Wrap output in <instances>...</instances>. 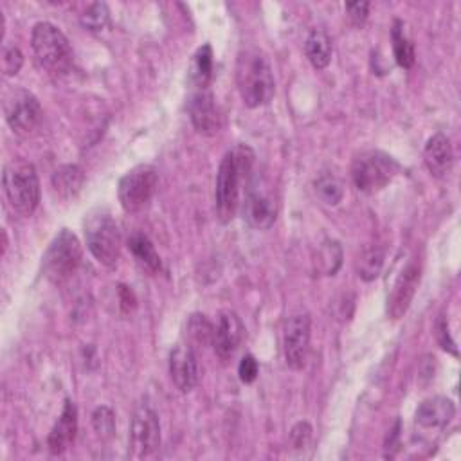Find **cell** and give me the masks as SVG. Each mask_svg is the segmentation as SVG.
<instances>
[{"mask_svg":"<svg viewBox=\"0 0 461 461\" xmlns=\"http://www.w3.org/2000/svg\"><path fill=\"white\" fill-rule=\"evenodd\" d=\"M254 166V151L245 146L238 144L229 149L218 167L216 175V214L221 221H230L240 207L241 189L249 187Z\"/></svg>","mask_w":461,"mask_h":461,"instance_id":"6da1fadb","label":"cell"},{"mask_svg":"<svg viewBox=\"0 0 461 461\" xmlns=\"http://www.w3.org/2000/svg\"><path fill=\"white\" fill-rule=\"evenodd\" d=\"M236 85L249 108L267 104L276 92V81L267 58L256 49H245L236 61Z\"/></svg>","mask_w":461,"mask_h":461,"instance_id":"7a4b0ae2","label":"cell"},{"mask_svg":"<svg viewBox=\"0 0 461 461\" xmlns=\"http://www.w3.org/2000/svg\"><path fill=\"white\" fill-rule=\"evenodd\" d=\"M31 47L36 63L49 74H65L72 65V49L67 36L50 22H38L32 27Z\"/></svg>","mask_w":461,"mask_h":461,"instance_id":"3957f363","label":"cell"},{"mask_svg":"<svg viewBox=\"0 0 461 461\" xmlns=\"http://www.w3.org/2000/svg\"><path fill=\"white\" fill-rule=\"evenodd\" d=\"M4 194L9 205L22 216H31L40 203V180L32 164L11 160L4 167Z\"/></svg>","mask_w":461,"mask_h":461,"instance_id":"277c9868","label":"cell"},{"mask_svg":"<svg viewBox=\"0 0 461 461\" xmlns=\"http://www.w3.org/2000/svg\"><path fill=\"white\" fill-rule=\"evenodd\" d=\"M85 240L92 256L104 267H113L121 256V230L110 212L95 209L85 220Z\"/></svg>","mask_w":461,"mask_h":461,"instance_id":"5b68a950","label":"cell"},{"mask_svg":"<svg viewBox=\"0 0 461 461\" xmlns=\"http://www.w3.org/2000/svg\"><path fill=\"white\" fill-rule=\"evenodd\" d=\"M398 173V164L384 151L369 149L355 157L351 166V178L358 191L376 193L384 189Z\"/></svg>","mask_w":461,"mask_h":461,"instance_id":"8992f818","label":"cell"},{"mask_svg":"<svg viewBox=\"0 0 461 461\" xmlns=\"http://www.w3.org/2000/svg\"><path fill=\"white\" fill-rule=\"evenodd\" d=\"M81 245L74 232L68 229H63L59 234L54 236L50 241L47 252L43 254V274L54 281L61 283L70 274L76 272V268L81 263Z\"/></svg>","mask_w":461,"mask_h":461,"instance_id":"52a82bcc","label":"cell"},{"mask_svg":"<svg viewBox=\"0 0 461 461\" xmlns=\"http://www.w3.org/2000/svg\"><path fill=\"white\" fill-rule=\"evenodd\" d=\"M4 115L14 133L29 135L40 126L43 110L36 95L29 90L11 88L4 94Z\"/></svg>","mask_w":461,"mask_h":461,"instance_id":"ba28073f","label":"cell"},{"mask_svg":"<svg viewBox=\"0 0 461 461\" xmlns=\"http://www.w3.org/2000/svg\"><path fill=\"white\" fill-rule=\"evenodd\" d=\"M158 184V175L153 166L140 164L130 169L117 187V196L126 212H137L148 205L155 194Z\"/></svg>","mask_w":461,"mask_h":461,"instance_id":"9c48e42d","label":"cell"},{"mask_svg":"<svg viewBox=\"0 0 461 461\" xmlns=\"http://www.w3.org/2000/svg\"><path fill=\"white\" fill-rule=\"evenodd\" d=\"M310 349V317L306 312L292 313L283 326V351L286 366L303 369Z\"/></svg>","mask_w":461,"mask_h":461,"instance_id":"30bf717a","label":"cell"},{"mask_svg":"<svg viewBox=\"0 0 461 461\" xmlns=\"http://www.w3.org/2000/svg\"><path fill=\"white\" fill-rule=\"evenodd\" d=\"M130 447L135 457H148L160 447V423L148 405L137 407L131 416Z\"/></svg>","mask_w":461,"mask_h":461,"instance_id":"8fae6325","label":"cell"},{"mask_svg":"<svg viewBox=\"0 0 461 461\" xmlns=\"http://www.w3.org/2000/svg\"><path fill=\"white\" fill-rule=\"evenodd\" d=\"M243 220L259 230L270 229L277 216V203L270 191L258 187L254 184H249L241 205Z\"/></svg>","mask_w":461,"mask_h":461,"instance_id":"7c38bea8","label":"cell"},{"mask_svg":"<svg viewBox=\"0 0 461 461\" xmlns=\"http://www.w3.org/2000/svg\"><path fill=\"white\" fill-rule=\"evenodd\" d=\"M193 126L203 135H214L221 128V115L209 88H196L189 99Z\"/></svg>","mask_w":461,"mask_h":461,"instance_id":"4fadbf2b","label":"cell"},{"mask_svg":"<svg viewBox=\"0 0 461 461\" xmlns=\"http://www.w3.org/2000/svg\"><path fill=\"white\" fill-rule=\"evenodd\" d=\"M169 375L178 391L189 393L200 378L198 360L193 346L176 344L169 353Z\"/></svg>","mask_w":461,"mask_h":461,"instance_id":"5bb4252c","label":"cell"},{"mask_svg":"<svg viewBox=\"0 0 461 461\" xmlns=\"http://www.w3.org/2000/svg\"><path fill=\"white\" fill-rule=\"evenodd\" d=\"M243 331H245V328H243V322L238 317V313H234L232 310H221L218 313L212 346H214L216 355L221 360H227L234 355V351L241 344Z\"/></svg>","mask_w":461,"mask_h":461,"instance_id":"9a60e30c","label":"cell"},{"mask_svg":"<svg viewBox=\"0 0 461 461\" xmlns=\"http://www.w3.org/2000/svg\"><path fill=\"white\" fill-rule=\"evenodd\" d=\"M418 283H420V267L414 263H409L394 281V286L387 297V313L391 319H400L405 315L416 294Z\"/></svg>","mask_w":461,"mask_h":461,"instance_id":"2e32d148","label":"cell"},{"mask_svg":"<svg viewBox=\"0 0 461 461\" xmlns=\"http://www.w3.org/2000/svg\"><path fill=\"white\" fill-rule=\"evenodd\" d=\"M76 432H77V409L70 400H67L58 421L49 432V439H47L49 450L54 456L63 454L74 443Z\"/></svg>","mask_w":461,"mask_h":461,"instance_id":"e0dca14e","label":"cell"},{"mask_svg":"<svg viewBox=\"0 0 461 461\" xmlns=\"http://www.w3.org/2000/svg\"><path fill=\"white\" fill-rule=\"evenodd\" d=\"M423 162L429 173L436 178H441L450 173L454 164V151L447 135L436 133L427 140L423 148Z\"/></svg>","mask_w":461,"mask_h":461,"instance_id":"ac0fdd59","label":"cell"},{"mask_svg":"<svg viewBox=\"0 0 461 461\" xmlns=\"http://www.w3.org/2000/svg\"><path fill=\"white\" fill-rule=\"evenodd\" d=\"M456 414L454 402L445 396H434L423 400L416 409V423L425 429H439L445 427Z\"/></svg>","mask_w":461,"mask_h":461,"instance_id":"d6986e66","label":"cell"},{"mask_svg":"<svg viewBox=\"0 0 461 461\" xmlns=\"http://www.w3.org/2000/svg\"><path fill=\"white\" fill-rule=\"evenodd\" d=\"M331 38L322 29H313L304 41V54L315 68H326L331 61Z\"/></svg>","mask_w":461,"mask_h":461,"instance_id":"ffe728a7","label":"cell"},{"mask_svg":"<svg viewBox=\"0 0 461 461\" xmlns=\"http://www.w3.org/2000/svg\"><path fill=\"white\" fill-rule=\"evenodd\" d=\"M83 184H85L83 169L76 164L61 166L52 175V187H54L56 194L65 200L74 198L81 191Z\"/></svg>","mask_w":461,"mask_h":461,"instance_id":"44dd1931","label":"cell"},{"mask_svg":"<svg viewBox=\"0 0 461 461\" xmlns=\"http://www.w3.org/2000/svg\"><path fill=\"white\" fill-rule=\"evenodd\" d=\"M211 76H212V49L209 43H205L193 56L189 81L194 85V88H207Z\"/></svg>","mask_w":461,"mask_h":461,"instance_id":"7402d4cb","label":"cell"},{"mask_svg":"<svg viewBox=\"0 0 461 461\" xmlns=\"http://www.w3.org/2000/svg\"><path fill=\"white\" fill-rule=\"evenodd\" d=\"M128 247L133 254V258L137 259V263L146 268L148 272H157L160 270V258L153 247V243L149 241L148 236L144 234H133L128 241Z\"/></svg>","mask_w":461,"mask_h":461,"instance_id":"603a6c76","label":"cell"},{"mask_svg":"<svg viewBox=\"0 0 461 461\" xmlns=\"http://www.w3.org/2000/svg\"><path fill=\"white\" fill-rule=\"evenodd\" d=\"M313 191L317 198L326 205H337L344 196V184L339 176L330 171L321 173L313 182Z\"/></svg>","mask_w":461,"mask_h":461,"instance_id":"cb8c5ba5","label":"cell"},{"mask_svg":"<svg viewBox=\"0 0 461 461\" xmlns=\"http://www.w3.org/2000/svg\"><path fill=\"white\" fill-rule=\"evenodd\" d=\"M384 250L378 249V247H371V249H366L355 261V268H357V274L360 279L364 281H373L380 276L382 272V267H384Z\"/></svg>","mask_w":461,"mask_h":461,"instance_id":"d4e9b609","label":"cell"},{"mask_svg":"<svg viewBox=\"0 0 461 461\" xmlns=\"http://www.w3.org/2000/svg\"><path fill=\"white\" fill-rule=\"evenodd\" d=\"M393 52H394V59L400 67L409 68L414 63V45L412 41L405 36L403 32V23L400 20L394 22L393 25Z\"/></svg>","mask_w":461,"mask_h":461,"instance_id":"484cf974","label":"cell"},{"mask_svg":"<svg viewBox=\"0 0 461 461\" xmlns=\"http://www.w3.org/2000/svg\"><path fill=\"white\" fill-rule=\"evenodd\" d=\"M187 337L196 346H209L214 339V324L202 313H193L187 321Z\"/></svg>","mask_w":461,"mask_h":461,"instance_id":"4316f807","label":"cell"},{"mask_svg":"<svg viewBox=\"0 0 461 461\" xmlns=\"http://www.w3.org/2000/svg\"><path fill=\"white\" fill-rule=\"evenodd\" d=\"M342 263V249L337 241H324L317 254V267L322 274L333 276Z\"/></svg>","mask_w":461,"mask_h":461,"instance_id":"83f0119b","label":"cell"},{"mask_svg":"<svg viewBox=\"0 0 461 461\" xmlns=\"http://www.w3.org/2000/svg\"><path fill=\"white\" fill-rule=\"evenodd\" d=\"M92 427L101 439H110L115 432V414L110 407L101 405L92 412Z\"/></svg>","mask_w":461,"mask_h":461,"instance_id":"f1b7e54d","label":"cell"},{"mask_svg":"<svg viewBox=\"0 0 461 461\" xmlns=\"http://www.w3.org/2000/svg\"><path fill=\"white\" fill-rule=\"evenodd\" d=\"M108 20H110V11H108L106 4H103V2L90 4L86 7V11L81 14V23L88 31H101V29H104Z\"/></svg>","mask_w":461,"mask_h":461,"instance_id":"f546056e","label":"cell"},{"mask_svg":"<svg viewBox=\"0 0 461 461\" xmlns=\"http://www.w3.org/2000/svg\"><path fill=\"white\" fill-rule=\"evenodd\" d=\"M23 65V54L18 47H4L2 50V72L4 76H14Z\"/></svg>","mask_w":461,"mask_h":461,"instance_id":"4dcf8cb0","label":"cell"},{"mask_svg":"<svg viewBox=\"0 0 461 461\" xmlns=\"http://www.w3.org/2000/svg\"><path fill=\"white\" fill-rule=\"evenodd\" d=\"M434 335H436L438 344H439L445 351H448V353H452V355H457V348H456L454 339L450 337L448 321H447L445 315H439V317H438V321H436V324H434Z\"/></svg>","mask_w":461,"mask_h":461,"instance_id":"1f68e13d","label":"cell"},{"mask_svg":"<svg viewBox=\"0 0 461 461\" xmlns=\"http://www.w3.org/2000/svg\"><path fill=\"white\" fill-rule=\"evenodd\" d=\"M312 439V427L306 421H299L290 430V447L304 448L310 445Z\"/></svg>","mask_w":461,"mask_h":461,"instance_id":"d6a6232c","label":"cell"},{"mask_svg":"<svg viewBox=\"0 0 461 461\" xmlns=\"http://www.w3.org/2000/svg\"><path fill=\"white\" fill-rule=\"evenodd\" d=\"M258 373H259V364H258V360H256L252 355H245V357L241 358L240 366H238V375H240L241 382H245V384L254 382L256 376H258Z\"/></svg>","mask_w":461,"mask_h":461,"instance_id":"836d02e7","label":"cell"},{"mask_svg":"<svg viewBox=\"0 0 461 461\" xmlns=\"http://www.w3.org/2000/svg\"><path fill=\"white\" fill-rule=\"evenodd\" d=\"M346 11L349 20L355 25H362L369 14V4L367 2H349L346 4Z\"/></svg>","mask_w":461,"mask_h":461,"instance_id":"e575fe53","label":"cell"}]
</instances>
